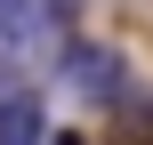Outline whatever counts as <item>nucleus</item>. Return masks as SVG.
Instances as JSON below:
<instances>
[{
	"label": "nucleus",
	"mask_w": 153,
	"mask_h": 145,
	"mask_svg": "<svg viewBox=\"0 0 153 145\" xmlns=\"http://www.w3.org/2000/svg\"><path fill=\"white\" fill-rule=\"evenodd\" d=\"M65 89H81L89 105H121V89H129V57L121 48H97V40H65Z\"/></svg>",
	"instance_id": "obj_1"
},
{
	"label": "nucleus",
	"mask_w": 153,
	"mask_h": 145,
	"mask_svg": "<svg viewBox=\"0 0 153 145\" xmlns=\"http://www.w3.org/2000/svg\"><path fill=\"white\" fill-rule=\"evenodd\" d=\"M0 145H48V113H40V97H0Z\"/></svg>",
	"instance_id": "obj_2"
}]
</instances>
